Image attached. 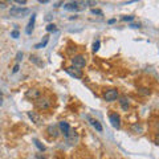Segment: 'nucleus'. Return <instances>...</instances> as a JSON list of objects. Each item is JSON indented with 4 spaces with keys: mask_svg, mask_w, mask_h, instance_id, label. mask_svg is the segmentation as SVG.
Listing matches in <instances>:
<instances>
[{
    "mask_svg": "<svg viewBox=\"0 0 159 159\" xmlns=\"http://www.w3.org/2000/svg\"><path fill=\"white\" fill-rule=\"evenodd\" d=\"M34 106H36L39 110H48L52 106V99L48 97H39L36 101H34Z\"/></svg>",
    "mask_w": 159,
    "mask_h": 159,
    "instance_id": "1",
    "label": "nucleus"
},
{
    "mask_svg": "<svg viewBox=\"0 0 159 159\" xmlns=\"http://www.w3.org/2000/svg\"><path fill=\"white\" fill-rule=\"evenodd\" d=\"M65 141H66V143H69L70 146H74V145H77L78 143V141H80V135H78V133L76 131V130H69L65 135Z\"/></svg>",
    "mask_w": 159,
    "mask_h": 159,
    "instance_id": "2",
    "label": "nucleus"
},
{
    "mask_svg": "<svg viewBox=\"0 0 159 159\" xmlns=\"http://www.w3.org/2000/svg\"><path fill=\"white\" fill-rule=\"evenodd\" d=\"M72 64H73L74 68H78V69L85 68L86 58H85V56H82V54H76V56L72 57Z\"/></svg>",
    "mask_w": 159,
    "mask_h": 159,
    "instance_id": "3",
    "label": "nucleus"
},
{
    "mask_svg": "<svg viewBox=\"0 0 159 159\" xmlns=\"http://www.w3.org/2000/svg\"><path fill=\"white\" fill-rule=\"evenodd\" d=\"M118 97H119V94H118L117 89H107V90L103 93V99H105L106 102H113V101H116Z\"/></svg>",
    "mask_w": 159,
    "mask_h": 159,
    "instance_id": "4",
    "label": "nucleus"
},
{
    "mask_svg": "<svg viewBox=\"0 0 159 159\" xmlns=\"http://www.w3.org/2000/svg\"><path fill=\"white\" fill-rule=\"evenodd\" d=\"M64 9L65 11H72V12H77V11H82L85 7H82L80 3H77V2H69V3H65L64 4Z\"/></svg>",
    "mask_w": 159,
    "mask_h": 159,
    "instance_id": "5",
    "label": "nucleus"
},
{
    "mask_svg": "<svg viewBox=\"0 0 159 159\" xmlns=\"http://www.w3.org/2000/svg\"><path fill=\"white\" fill-rule=\"evenodd\" d=\"M9 13H11V16H15V17H23V16H25L27 13H29V9L28 8L13 7V8H11Z\"/></svg>",
    "mask_w": 159,
    "mask_h": 159,
    "instance_id": "6",
    "label": "nucleus"
},
{
    "mask_svg": "<svg viewBox=\"0 0 159 159\" xmlns=\"http://www.w3.org/2000/svg\"><path fill=\"white\" fill-rule=\"evenodd\" d=\"M65 72L69 74V76H72L74 78H82V72H81V69H78V68H74V66H68L65 68Z\"/></svg>",
    "mask_w": 159,
    "mask_h": 159,
    "instance_id": "7",
    "label": "nucleus"
},
{
    "mask_svg": "<svg viewBox=\"0 0 159 159\" xmlns=\"http://www.w3.org/2000/svg\"><path fill=\"white\" fill-rule=\"evenodd\" d=\"M109 121H110L111 126L114 129H119V127H121V117H119L117 113H111L110 116H109Z\"/></svg>",
    "mask_w": 159,
    "mask_h": 159,
    "instance_id": "8",
    "label": "nucleus"
},
{
    "mask_svg": "<svg viewBox=\"0 0 159 159\" xmlns=\"http://www.w3.org/2000/svg\"><path fill=\"white\" fill-rule=\"evenodd\" d=\"M25 97L29 98V99H33V101H36L39 97H41V92H40L39 89H36V88H32V89H29V90H27Z\"/></svg>",
    "mask_w": 159,
    "mask_h": 159,
    "instance_id": "9",
    "label": "nucleus"
},
{
    "mask_svg": "<svg viewBox=\"0 0 159 159\" xmlns=\"http://www.w3.org/2000/svg\"><path fill=\"white\" fill-rule=\"evenodd\" d=\"M47 133L49 134V137L51 138H57L60 135V129L56 125H49L47 127Z\"/></svg>",
    "mask_w": 159,
    "mask_h": 159,
    "instance_id": "10",
    "label": "nucleus"
},
{
    "mask_svg": "<svg viewBox=\"0 0 159 159\" xmlns=\"http://www.w3.org/2000/svg\"><path fill=\"white\" fill-rule=\"evenodd\" d=\"M27 114H28V117L32 119V122L34 125H40V123H41V117H40L36 111H28Z\"/></svg>",
    "mask_w": 159,
    "mask_h": 159,
    "instance_id": "11",
    "label": "nucleus"
},
{
    "mask_svg": "<svg viewBox=\"0 0 159 159\" xmlns=\"http://www.w3.org/2000/svg\"><path fill=\"white\" fill-rule=\"evenodd\" d=\"M34 21H36V13H32V17H31V20H29L28 27H27V29H25L27 34H31V33L33 32V28H34Z\"/></svg>",
    "mask_w": 159,
    "mask_h": 159,
    "instance_id": "12",
    "label": "nucleus"
},
{
    "mask_svg": "<svg viewBox=\"0 0 159 159\" xmlns=\"http://www.w3.org/2000/svg\"><path fill=\"white\" fill-rule=\"evenodd\" d=\"M88 119H89V121H90V125L94 127V129H96V130L97 131H99V133H101L102 131V125H101V123H99L98 121H97V119H94V118H92L90 116H88L86 117Z\"/></svg>",
    "mask_w": 159,
    "mask_h": 159,
    "instance_id": "13",
    "label": "nucleus"
},
{
    "mask_svg": "<svg viewBox=\"0 0 159 159\" xmlns=\"http://www.w3.org/2000/svg\"><path fill=\"white\" fill-rule=\"evenodd\" d=\"M58 129H60V131H61L64 135H65V134L70 130V126H69V123L68 122H65V121H61L58 123Z\"/></svg>",
    "mask_w": 159,
    "mask_h": 159,
    "instance_id": "14",
    "label": "nucleus"
},
{
    "mask_svg": "<svg viewBox=\"0 0 159 159\" xmlns=\"http://www.w3.org/2000/svg\"><path fill=\"white\" fill-rule=\"evenodd\" d=\"M119 105L122 106L123 110H127V109H129V99H127L125 96L119 97Z\"/></svg>",
    "mask_w": 159,
    "mask_h": 159,
    "instance_id": "15",
    "label": "nucleus"
},
{
    "mask_svg": "<svg viewBox=\"0 0 159 159\" xmlns=\"http://www.w3.org/2000/svg\"><path fill=\"white\" fill-rule=\"evenodd\" d=\"M29 60H31V62H33L34 65H37V66H40V68L44 66V62H43L37 56H31V57H29Z\"/></svg>",
    "mask_w": 159,
    "mask_h": 159,
    "instance_id": "16",
    "label": "nucleus"
},
{
    "mask_svg": "<svg viewBox=\"0 0 159 159\" xmlns=\"http://www.w3.org/2000/svg\"><path fill=\"white\" fill-rule=\"evenodd\" d=\"M48 41H49V37H48V36H44V40H43L41 43L36 44V45H34V48H36V49H40V48H45V47H47V44H48Z\"/></svg>",
    "mask_w": 159,
    "mask_h": 159,
    "instance_id": "17",
    "label": "nucleus"
},
{
    "mask_svg": "<svg viewBox=\"0 0 159 159\" xmlns=\"http://www.w3.org/2000/svg\"><path fill=\"white\" fill-rule=\"evenodd\" d=\"M33 142H34V145H36V147L39 148L40 151H45V146H44L43 143L39 141V139H33Z\"/></svg>",
    "mask_w": 159,
    "mask_h": 159,
    "instance_id": "18",
    "label": "nucleus"
},
{
    "mask_svg": "<svg viewBox=\"0 0 159 159\" xmlns=\"http://www.w3.org/2000/svg\"><path fill=\"white\" fill-rule=\"evenodd\" d=\"M138 94H141V96H148V94H150V89H147V88H139L138 89Z\"/></svg>",
    "mask_w": 159,
    "mask_h": 159,
    "instance_id": "19",
    "label": "nucleus"
},
{
    "mask_svg": "<svg viewBox=\"0 0 159 159\" xmlns=\"http://www.w3.org/2000/svg\"><path fill=\"white\" fill-rule=\"evenodd\" d=\"M99 45H101V41H99V40H96V41H94V44H93V52H94V53L99 51Z\"/></svg>",
    "mask_w": 159,
    "mask_h": 159,
    "instance_id": "20",
    "label": "nucleus"
},
{
    "mask_svg": "<svg viewBox=\"0 0 159 159\" xmlns=\"http://www.w3.org/2000/svg\"><path fill=\"white\" fill-rule=\"evenodd\" d=\"M47 31L48 32H56L57 31V27L54 25V24H48V25H47Z\"/></svg>",
    "mask_w": 159,
    "mask_h": 159,
    "instance_id": "21",
    "label": "nucleus"
},
{
    "mask_svg": "<svg viewBox=\"0 0 159 159\" xmlns=\"http://www.w3.org/2000/svg\"><path fill=\"white\" fill-rule=\"evenodd\" d=\"M11 2L16 3V4H20V6H25L27 4V0H11Z\"/></svg>",
    "mask_w": 159,
    "mask_h": 159,
    "instance_id": "22",
    "label": "nucleus"
},
{
    "mask_svg": "<svg viewBox=\"0 0 159 159\" xmlns=\"http://www.w3.org/2000/svg\"><path fill=\"white\" fill-rule=\"evenodd\" d=\"M122 20H123V21H133V20H134V16H123Z\"/></svg>",
    "mask_w": 159,
    "mask_h": 159,
    "instance_id": "23",
    "label": "nucleus"
},
{
    "mask_svg": "<svg viewBox=\"0 0 159 159\" xmlns=\"http://www.w3.org/2000/svg\"><path fill=\"white\" fill-rule=\"evenodd\" d=\"M154 142H155V145L159 146V131L155 134V137H154Z\"/></svg>",
    "mask_w": 159,
    "mask_h": 159,
    "instance_id": "24",
    "label": "nucleus"
},
{
    "mask_svg": "<svg viewBox=\"0 0 159 159\" xmlns=\"http://www.w3.org/2000/svg\"><path fill=\"white\" fill-rule=\"evenodd\" d=\"M92 13L93 15H102V11H101V9H92Z\"/></svg>",
    "mask_w": 159,
    "mask_h": 159,
    "instance_id": "25",
    "label": "nucleus"
},
{
    "mask_svg": "<svg viewBox=\"0 0 159 159\" xmlns=\"http://www.w3.org/2000/svg\"><path fill=\"white\" fill-rule=\"evenodd\" d=\"M11 36H12L13 39H17V37H19V31H16V29H15V31H12Z\"/></svg>",
    "mask_w": 159,
    "mask_h": 159,
    "instance_id": "26",
    "label": "nucleus"
},
{
    "mask_svg": "<svg viewBox=\"0 0 159 159\" xmlns=\"http://www.w3.org/2000/svg\"><path fill=\"white\" fill-rule=\"evenodd\" d=\"M21 58H23V53H21V52H19V53L16 54V61L19 62V61H20V60H21Z\"/></svg>",
    "mask_w": 159,
    "mask_h": 159,
    "instance_id": "27",
    "label": "nucleus"
},
{
    "mask_svg": "<svg viewBox=\"0 0 159 159\" xmlns=\"http://www.w3.org/2000/svg\"><path fill=\"white\" fill-rule=\"evenodd\" d=\"M19 68H20L19 64H16V65L13 66V69H12V73H17V72H19Z\"/></svg>",
    "mask_w": 159,
    "mask_h": 159,
    "instance_id": "28",
    "label": "nucleus"
},
{
    "mask_svg": "<svg viewBox=\"0 0 159 159\" xmlns=\"http://www.w3.org/2000/svg\"><path fill=\"white\" fill-rule=\"evenodd\" d=\"M39 3H41V4H45V3H49L51 2V0H37Z\"/></svg>",
    "mask_w": 159,
    "mask_h": 159,
    "instance_id": "29",
    "label": "nucleus"
},
{
    "mask_svg": "<svg viewBox=\"0 0 159 159\" xmlns=\"http://www.w3.org/2000/svg\"><path fill=\"white\" fill-rule=\"evenodd\" d=\"M141 25L139 24H130V28H139Z\"/></svg>",
    "mask_w": 159,
    "mask_h": 159,
    "instance_id": "30",
    "label": "nucleus"
},
{
    "mask_svg": "<svg viewBox=\"0 0 159 159\" xmlns=\"http://www.w3.org/2000/svg\"><path fill=\"white\" fill-rule=\"evenodd\" d=\"M116 23V19H111V20H109V24H114Z\"/></svg>",
    "mask_w": 159,
    "mask_h": 159,
    "instance_id": "31",
    "label": "nucleus"
},
{
    "mask_svg": "<svg viewBox=\"0 0 159 159\" xmlns=\"http://www.w3.org/2000/svg\"><path fill=\"white\" fill-rule=\"evenodd\" d=\"M37 159H47L45 157H37Z\"/></svg>",
    "mask_w": 159,
    "mask_h": 159,
    "instance_id": "32",
    "label": "nucleus"
},
{
    "mask_svg": "<svg viewBox=\"0 0 159 159\" xmlns=\"http://www.w3.org/2000/svg\"><path fill=\"white\" fill-rule=\"evenodd\" d=\"M0 7L3 8V7H4V3H2V2H0Z\"/></svg>",
    "mask_w": 159,
    "mask_h": 159,
    "instance_id": "33",
    "label": "nucleus"
},
{
    "mask_svg": "<svg viewBox=\"0 0 159 159\" xmlns=\"http://www.w3.org/2000/svg\"><path fill=\"white\" fill-rule=\"evenodd\" d=\"M2 97H3V96H2V92H0V102H2Z\"/></svg>",
    "mask_w": 159,
    "mask_h": 159,
    "instance_id": "34",
    "label": "nucleus"
}]
</instances>
